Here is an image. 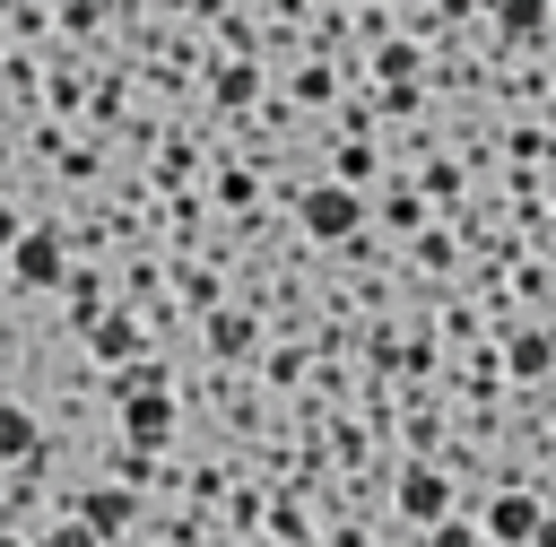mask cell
<instances>
[{"instance_id": "cell-5", "label": "cell", "mask_w": 556, "mask_h": 547, "mask_svg": "<svg viewBox=\"0 0 556 547\" xmlns=\"http://www.w3.org/2000/svg\"><path fill=\"white\" fill-rule=\"evenodd\" d=\"M261 339H269V321H261L243 295H226L217 313H200V321H191V347H200L208 365H252V356H261Z\"/></svg>"}, {"instance_id": "cell-1", "label": "cell", "mask_w": 556, "mask_h": 547, "mask_svg": "<svg viewBox=\"0 0 556 547\" xmlns=\"http://www.w3.org/2000/svg\"><path fill=\"white\" fill-rule=\"evenodd\" d=\"M287 226H295V243H304V252H330V243H348V234L365 226V191H348V182L313 174V182L287 200Z\"/></svg>"}, {"instance_id": "cell-7", "label": "cell", "mask_w": 556, "mask_h": 547, "mask_svg": "<svg viewBox=\"0 0 556 547\" xmlns=\"http://www.w3.org/2000/svg\"><path fill=\"white\" fill-rule=\"evenodd\" d=\"M43 408L26 399V391H0V469H17V460H35L43 451Z\"/></svg>"}, {"instance_id": "cell-6", "label": "cell", "mask_w": 556, "mask_h": 547, "mask_svg": "<svg viewBox=\"0 0 556 547\" xmlns=\"http://www.w3.org/2000/svg\"><path fill=\"white\" fill-rule=\"evenodd\" d=\"M78 356L96 365V373H113V365H130V356H148V330H139V313H104V321H87L78 330Z\"/></svg>"}, {"instance_id": "cell-3", "label": "cell", "mask_w": 556, "mask_h": 547, "mask_svg": "<svg viewBox=\"0 0 556 547\" xmlns=\"http://www.w3.org/2000/svg\"><path fill=\"white\" fill-rule=\"evenodd\" d=\"M104 434H113V443H130V451H182L191 417L174 408V391H130V399H113V408H104Z\"/></svg>"}, {"instance_id": "cell-2", "label": "cell", "mask_w": 556, "mask_h": 547, "mask_svg": "<svg viewBox=\"0 0 556 547\" xmlns=\"http://www.w3.org/2000/svg\"><path fill=\"white\" fill-rule=\"evenodd\" d=\"M61 278H70V252H61V234H52L43 217H26V234L0 252V287H9V304H43Z\"/></svg>"}, {"instance_id": "cell-4", "label": "cell", "mask_w": 556, "mask_h": 547, "mask_svg": "<svg viewBox=\"0 0 556 547\" xmlns=\"http://www.w3.org/2000/svg\"><path fill=\"white\" fill-rule=\"evenodd\" d=\"M469 512H478L486 547H530V538H556L547 495H530V486H486V495H469Z\"/></svg>"}]
</instances>
